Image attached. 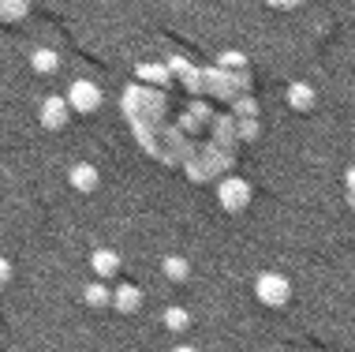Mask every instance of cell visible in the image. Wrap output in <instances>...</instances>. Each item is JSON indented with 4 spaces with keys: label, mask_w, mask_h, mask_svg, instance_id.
<instances>
[{
    "label": "cell",
    "mask_w": 355,
    "mask_h": 352,
    "mask_svg": "<svg viewBox=\"0 0 355 352\" xmlns=\"http://www.w3.org/2000/svg\"><path fill=\"white\" fill-rule=\"evenodd\" d=\"M254 292L266 308H284L288 296H292V285H288L284 274H262V278L254 281Z\"/></svg>",
    "instance_id": "6da1fadb"
},
{
    "label": "cell",
    "mask_w": 355,
    "mask_h": 352,
    "mask_svg": "<svg viewBox=\"0 0 355 352\" xmlns=\"http://www.w3.org/2000/svg\"><path fill=\"white\" fill-rule=\"evenodd\" d=\"M217 199H220V206L225 210H243L247 203H251V184H247L243 176H228V180H220L217 184Z\"/></svg>",
    "instance_id": "7a4b0ae2"
},
{
    "label": "cell",
    "mask_w": 355,
    "mask_h": 352,
    "mask_svg": "<svg viewBox=\"0 0 355 352\" xmlns=\"http://www.w3.org/2000/svg\"><path fill=\"white\" fill-rule=\"evenodd\" d=\"M68 109H75V112H94L101 106V90L94 87V83H86V79H79V83H71V90H68Z\"/></svg>",
    "instance_id": "3957f363"
},
{
    "label": "cell",
    "mask_w": 355,
    "mask_h": 352,
    "mask_svg": "<svg viewBox=\"0 0 355 352\" xmlns=\"http://www.w3.org/2000/svg\"><path fill=\"white\" fill-rule=\"evenodd\" d=\"M42 124L45 128H64V124H68V101L64 98H45L42 101Z\"/></svg>",
    "instance_id": "277c9868"
},
{
    "label": "cell",
    "mask_w": 355,
    "mask_h": 352,
    "mask_svg": "<svg viewBox=\"0 0 355 352\" xmlns=\"http://www.w3.org/2000/svg\"><path fill=\"white\" fill-rule=\"evenodd\" d=\"M109 303H116V311L131 315V311H139V303H142V289H139V285H120V289L112 292Z\"/></svg>",
    "instance_id": "5b68a950"
},
{
    "label": "cell",
    "mask_w": 355,
    "mask_h": 352,
    "mask_svg": "<svg viewBox=\"0 0 355 352\" xmlns=\"http://www.w3.org/2000/svg\"><path fill=\"white\" fill-rule=\"evenodd\" d=\"M90 266H94V274H98V278H109V274L120 270V255L109 251V247H101V251L90 255Z\"/></svg>",
    "instance_id": "8992f818"
},
{
    "label": "cell",
    "mask_w": 355,
    "mask_h": 352,
    "mask_svg": "<svg viewBox=\"0 0 355 352\" xmlns=\"http://www.w3.org/2000/svg\"><path fill=\"white\" fill-rule=\"evenodd\" d=\"M68 180H71V187H79V192H94V187H98V169L79 161V165L68 173Z\"/></svg>",
    "instance_id": "52a82bcc"
},
{
    "label": "cell",
    "mask_w": 355,
    "mask_h": 352,
    "mask_svg": "<svg viewBox=\"0 0 355 352\" xmlns=\"http://www.w3.org/2000/svg\"><path fill=\"white\" fill-rule=\"evenodd\" d=\"M288 101H292V109L306 112V109L314 106V90L306 87V83H292V87H288Z\"/></svg>",
    "instance_id": "ba28073f"
},
{
    "label": "cell",
    "mask_w": 355,
    "mask_h": 352,
    "mask_svg": "<svg viewBox=\"0 0 355 352\" xmlns=\"http://www.w3.org/2000/svg\"><path fill=\"white\" fill-rule=\"evenodd\" d=\"M187 274H191L187 259H180V255H168L165 259V278L168 281H187Z\"/></svg>",
    "instance_id": "9c48e42d"
},
{
    "label": "cell",
    "mask_w": 355,
    "mask_h": 352,
    "mask_svg": "<svg viewBox=\"0 0 355 352\" xmlns=\"http://www.w3.org/2000/svg\"><path fill=\"white\" fill-rule=\"evenodd\" d=\"M56 64H60V60H56V53L53 49H34V56H31V68L34 72H56Z\"/></svg>",
    "instance_id": "30bf717a"
},
{
    "label": "cell",
    "mask_w": 355,
    "mask_h": 352,
    "mask_svg": "<svg viewBox=\"0 0 355 352\" xmlns=\"http://www.w3.org/2000/svg\"><path fill=\"white\" fill-rule=\"evenodd\" d=\"M165 326L176 330V334H184V330L191 326V315H187L184 308H168V311H165Z\"/></svg>",
    "instance_id": "8fae6325"
},
{
    "label": "cell",
    "mask_w": 355,
    "mask_h": 352,
    "mask_svg": "<svg viewBox=\"0 0 355 352\" xmlns=\"http://www.w3.org/2000/svg\"><path fill=\"white\" fill-rule=\"evenodd\" d=\"M112 300V292L105 289L101 281H94V285H86V303H90V308H105V303Z\"/></svg>",
    "instance_id": "7c38bea8"
},
{
    "label": "cell",
    "mask_w": 355,
    "mask_h": 352,
    "mask_svg": "<svg viewBox=\"0 0 355 352\" xmlns=\"http://www.w3.org/2000/svg\"><path fill=\"white\" fill-rule=\"evenodd\" d=\"M236 117H239V120H254V117H258L254 98H236Z\"/></svg>",
    "instance_id": "4fadbf2b"
},
{
    "label": "cell",
    "mask_w": 355,
    "mask_h": 352,
    "mask_svg": "<svg viewBox=\"0 0 355 352\" xmlns=\"http://www.w3.org/2000/svg\"><path fill=\"white\" fill-rule=\"evenodd\" d=\"M258 135V124L254 120H239V128H236V135L232 139H243V142H251Z\"/></svg>",
    "instance_id": "5bb4252c"
},
{
    "label": "cell",
    "mask_w": 355,
    "mask_h": 352,
    "mask_svg": "<svg viewBox=\"0 0 355 352\" xmlns=\"http://www.w3.org/2000/svg\"><path fill=\"white\" fill-rule=\"evenodd\" d=\"M243 64H247V60H243L239 53H225V56H220V64H217V68L225 72V68H243Z\"/></svg>",
    "instance_id": "9a60e30c"
},
{
    "label": "cell",
    "mask_w": 355,
    "mask_h": 352,
    "mask_svg": "<svg viewBox=\"0 0 355 352\" xmlns=\"http://www.w3.org/2000/svg\"><path fill=\"white\" fill-rule=\"evenodd\" d=\"M26 12H31L26 4H0V15H4V19H19V15H26Z\"/></svg>",
    "instance_id": "2e32d148"
},
{
    "label": "cell",
    "mask_w": 355,
    "mask_h": 352,
    "mask_svg": "<svg viewBox=\"0 0 355 352\" xmlns=\"http://www.w3.org/2000/svg\"><path fill=\"white\" fill-rule=\"evenodd\" d=\"M8 281H12V262L0 255V285H8Z\"/></svg>",
    "instance_id": "e0dca14e"
},
{
    "label": "cell",
    "mask_w": 355,
    "mask_h": 352,
    "mask_svg": "<svg viewBox=\"0 0 355 352\" xmlns=\"http://www.w3.org/2000/svg\"><path fill=\"white\" fill-rule=\"evenodd\" d=\"M172 352H195V349H191V345H180V349H172Z\"/></svg>",
    "instance_id": "ac0fdd59"
}]
</instances>
